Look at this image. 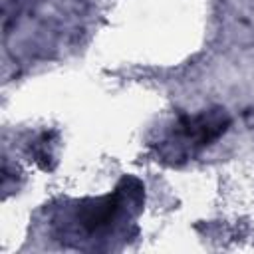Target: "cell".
<instances>
[{
  "label": "cell",
  "instance_id": "cell-1",
  "mask_svg": "<svg viewBox=\"0 0 254 254\" xmlns=\"http://www.w3.org/2000/svg\"><path fill=\"white\" fill-rule=\"evenodd\" d=\"M143 190L135 177H123L113 192L75 202L64 218V234H71L77 240L97 238L119 224V220L135 218L145 200Z\"/></svg>",
  "mask_w": 254,
  "mask_h": 254
},
{
  "label": "cell",
  "instance_id": "cell-2",
  "mask_svg": "<svg viewBox=\"0 0 254 254\" xmlns=\"http://www.w3.org/2000/svg\"><path fill=\"white\" fill-rule=\"evenodd\" d=\"M230 127V117L224 109H204L194 115L181 113L171 125L169 133L159 141L157 153L161 161L179 165L198 155L202 149L218 141Z\"/></svg>",
  "mask_w": 254,
  "mask_h": 254
},
{
  "label": "cell",
  "instance_id": "cell-3",
  "mask_svg": "<svg viewBox=\"0 0 254 254\" xmlns=\"http://www.w3.org/2000/svg\"><path fill=\"white\" fill-rule=\"evenodd\" d=\"M52 137H56V133H42L34 143H32V157L34 161L44 169V171H50L52 165L50 161H54V153H52Z\"/></svg>",
  "mask_w": 254,
  "mask_h": 254
}]
</instances>
